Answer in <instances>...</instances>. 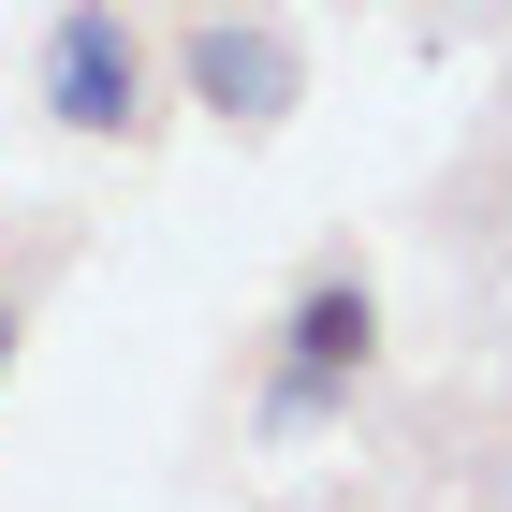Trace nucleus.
<instances>
[{
    "label": "nucleus",
    "mask_w": 512,
    "mask_h": 512,
    "mask_svg": "<svg viewBox=\"0 0 512 512\" xmlns=\"http://www.w3.org/2000/svg\"><path fill=\"white\" fill-rule=\"evenodd\" d=\"M44 118L59 132H147V44L118 0H59L44 30Z\"/></svg>",
    "instance_id": "obj_1"
},
{
    "label": "nucleus",
    "mask_w": 512,
    "mask_h": 512,
    "mask_svg": "<svg viewBox=\"0 0 512 512\" xmlns=\"http://www.w3.org/2000/svg\"><path fill=\"white\" fill-rule=\"evenodd\" d=\"M15 337H30V322H15V293H0V381H15Z\"/></svg>",
    "instance_id": "obj_5"
},
{
    "label": "nucleus",
    "mask_w": 512,
    "mask_h": 512,
    "mask_svg": "<svg viewBox=\"0 0 512 512\" xmlns=\"http://www.w3.org/2000/svg\"><path fill=\"white\" fill-rule=\"evenodd\" d=\"M337 410H352L337 381H293V366L264 381V439H308V425H337Z\"/></svg>",
    "instance_id": "obj_4"
},
{
    "label": "nucleus",
    "mask_w": 512,
    "mask_h": 512,
    "mask_svg": "<svg viewBox=\"0 0 512 512\" xmlns=\"http://www.w3.org/2000/svg\"><path fill=\"white\" fill-rule=\"evenodd\" d=\"M176 74H191V103H205V118L278 132V118H293V88H308V59H293V30H264V15H191Z\"/></svg>",
    "instance_id": "obj_2"
},
{
    "label": "nucleus",
    "mask_w": 512,
    "mask_h": 512,
    "mask_svg": "<svg viewBox=\"0 0 512 512\" xmlns=\"http://www.w3.org/2000/svg\"><path fill=\"white\" fill-rule=\"evenodd\" d=\"M366 352H381V293H366L352 264H322L308 293L278 308V366H293V381H337V395H352V381H366Z\"/></svg>",
    "instance_id": "obj_3"
}]
</instances>
